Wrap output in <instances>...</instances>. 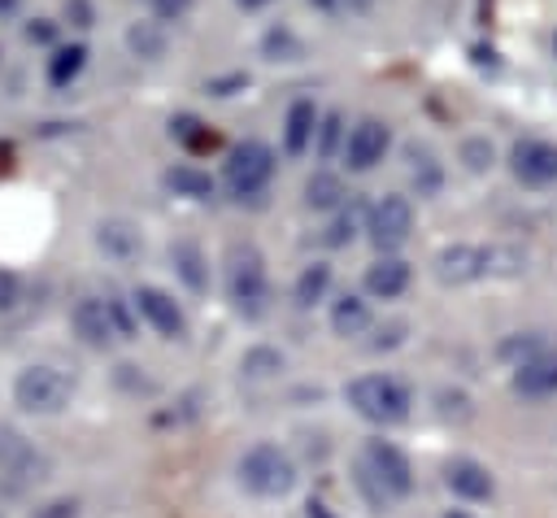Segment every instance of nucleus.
Returning <instances> with one entry per match:
<instances>
[{"mask_svg": "<svg viewBox=\"0 0 557 518\" xmlns=\"http://www.w3.org/2000/svg\"><path fill=\"white\" fill-rule=\"evenodd\" d=\"M318 104L313 100H292V109H287V122H283V148H287V157H300L309 144H313V131H318Z\"/></svg>", "mask_w": 557, "mask_h": 518, "instance_id": "dca6fc26", "label": "nucleus"}, {"mask_svg": "<svg viewBox=\"0 0 557 518\" xmlns=\"http://www.w3.org/2000/svg\"><path fill=\"white\" fill-rule=\"evenodd\" d=\"M131 300H135V313L157 331V335H165V340H178V335H187V318H183V309H178V300L165 292V287H152V283H144V287H135L131 292Z\"/></svg>", "mask_w": 557, "mask_h": 518, "instance_id": "1a4fd4ad", "label": "nucleus"}, {"mask_svg": "<svg viewBox=\"0 0 557 518\" xmlns=\"http://www.w3.org/2000/svg\"><path fill=\"white\" fill-rule=\"evenodd\" d=\"M366 326H370V305H366L361 296L344 292V296L331 305V331L344 335V340H352V335H361Z\"/></svg>", "mask_w": 557, "mask_h": 518, "instance_id": "412c9836", "label": "nucleus"}, {"mask_svg": "<svg viewBox=\"0 0 557 518\" xmlns=\"http://www.w3.org/2000/svg\"><path fill=\"white\" fill-rule=\"evenodd\" d=\"M361 466L370 470V479H379V488L387 496H409L413 492V466L392 440H366Z\"/></svg>", "mask_w": 557, "mask_h": 518, "instance_id": "6e6552de", "label": "nucleus"}, {"mask_svg": "<svg viewBox=\"0 0 557 518\" xmlns=\"http://www.w3.org/2000/svg\"><path fill=\"white\" fill-rule=\"evenodd\" d=\"M326 287H331V266H322V261L305 266L296 279V305H318L326 296Z\"/></svg>", "mask_w": 557, "mask_h": 518, "instance_id": "a878e982", "label": "nucleus"}, {"mask_svg": "<svg viewBox=\"0 0 557 518\" xmlns=\"http://www.w3.org/2000/svg\"><path fill=\"white\" fill-rule=\"evenodd\" d=\"M405 287H409V261L383 252L374 266H366V292H370L374 300H392V296H400Z\"/></svg>", "mask_w": 557, "mask_h": 518, "instance_id": "f3484780", "label": "nucleus"}, {"mask_svg": "<svg viewBox=\"0 0 557 518\" xmlns=\"http://www.w3.org/2000/svg\"><path fill=\"white\" fill-rule=\"evenodd\" d=\"M148 4H152V0H148Z\"/></svg>", "mask_w": 557, "mask_h": 518, "instance_id": "c03bdc74", "label": "nucleus"}, {"mask_svg": "<svg viewBox=\"0 0 557 518\" xmlns=\"http://www.w3.org/2000/svg\"><path fill=\"white\" fill-rule=\"evenodd\" d=\"M52 35H57V26H52L48 17H39V22L26 26V39H30V44H52Z\"/></svg>", "mask_w": 557, "mask_h": 518, "instance_id": "f704fd0d", "label": "nucleus"}, {"mask_svg": "<svg viewBox=\"0 0 557 518\" xmlns=\"http://www.w3.org/2000/svg\"><path fill=\"white\" fill-rule=\"evenodd\" d=\"M70 322H74V331H78V340H83L87 348H104L109 340H117V335H113V322H109V309H104L100 296H83V300L74 305Z\"/></svg>", "mask_w": 557, "mask_h": 518, "instance_id": "2eb2a0df", "label": "nucleus"}, {"mask_svg": "<svg viewBox=\"0 0 557 518\" xmlns=\"http://www.w3.org/2000/svg\"><path fill=\"white\" fill-rule=\"evenodd\" d=\"M274 370H283V353H274V348H252V353H244V374L265 379V374H274Z\"/></svg>", "mask_w": 557, "mask_h": 518, "instance_id": "7c9ffc66", "label": "nucleus"}, {"mask_svg": "<svg viewBox=\"0 0 557 518\" xmlns=\"http://www.w3.org/2000/svg\"><path fill=\"white\" fill-rule=\"evenodd\" d=\"M509 170L527 187L557 183V144H548V139H518L513 152H509Z\"/></svg>", "mask_w": 557, "mask_h": 518, "instance_id": "9d476101", "label": "nucleus"}, {"mask_svg": "<svg viewBox=\"0 0 557 518\" xmlns=\"http://www.w3.org/2000/svg\"><path fill=\"white\" fill-rule=\"evenodd\" d=\"M13 292H17L13 274H0V309H9V305H13Z\"/></svg>", "mask_w": 557, "mask_h": 518, "instance_id": "e433bc0d", "label": "nucleus"}, {"mask_svg": "<svg viewBox=\"0 0 557 518\" xmlns=\"http://www.w3.org/2000/svg\"><path fill=\"white\" fill-rule=\"evenodd\" d=\"M13 400L26 414H61L74 400V379L57 366H26L13 379Z\"/></svg>", "mask_w": 557, "mask_h": 518, "instance_id": "20e7f679", "label": "nucleus"}, {"mask_svg": "<svg viewBox=\"0 0 557 518\" xmlns=\"http://www.w3.org/2000/svg\"><path fill=\"white\" fill-rule=\"evenodd\" d=\"M387 148H392V131L379 118H361L344 139V161H348V170L361 174V170H374Z\"/></svg>", "mask_w": 557, "mask_h": 518, "instance_id": "9b49d317", "label": "nucleus"}, {"mask_svg": "<svg viewBox=\"0 0 557 518\" xmlns=\"http://www.w3.org/2000/svg\"><path fill=\"white\" fill-rule=\"evenodd\" d=\"M126 44H131V52L144 57V61H157V57L165 52V35H161L157 22H135V26L126 30Z\"/></svg>", "mask_w": 557, "mask_h": 518, "instance_id": "393cba45", "label": "nucleus"}, {"mask_svg": "<svg viewBox=\"0 0 557 518\" xmlns=\"http://www.w3.org/2000/svg\"><path fill=\"white\" fill-rule=\"evenodd\" d=\"M104 309H109L113 335H117V340H131V335H135V318H131L135 300H122V296H104Z\"/></svg>", "mask_w": 557, "mask_h": 518, "instance_id": "c756f323", "label": "nucleus"}, {"mask_svg": "<svg viewBox=\"0 0 557 518\" xmlns=\"http://www.w3.org/2000/svg\"><path fill=\"white\" fill-rule=\"evenodd\" d=\"M309 4H313V9H322V13H326V9H335V4H339V0H309Z\"/></svg>", "mask_w": 557, "mask_h": 518, "instance_id": "a19ab883", "label": "nucleus"}, {"mask_svg": "<svg viewBox=\"0 0 557 518\" xmlns=\"http://www.w3.org/2000/svg\"><path fill=\"white\" fill-rule=\"evenodd\" d=\"M235 4H244V9H261V4H270V0H235Z\"/></svg>", "mask_w": 557, "mask_h": 518, "instance_id": "79ce46f5", "label": "nucleus"}, {"mask_svg": "<svg viewBox=\"0 0 557 518\" xmlns=\"http://www.w3.org/2000/svg\"><path fill=\"white\" fill-rule=\"evenodd\" d=\"M344 200H348V192H344L339 174H331V170L309 174V183H305V205L309 209H339Z\"/></svg>", "mask_w": 557, "mask_h": 518, "instance_id": "4be33fe9", "label": "nucleus"}, {"mask_svg": "<svg viewBox=\"0 0 557 518\" xmlns=\"http://www.w3.org/2000/svg\"><path fill=\"white\" fill-rule=\"evenodd\" d=\"M87 65V48L83 44H70V48H57L52 57H48V83L52 87H65V83H74L78 78V70Z\"/></svg>", "mask_w": 557, "mask_h": 518, "instance_id": "b1692460", "label": "nucleus"}, {"mask_svg": "<svg viewBox=\"0 0 557 518\" xmlns=\"http://www.w3.org/2000/svg\"><path fill=\"white\" fill-rule=\"evenodd\" d=\"M170 261H174L178 279H183L191 292H205V287H209V266H205V252H200V244H191V239H178V244H170Z\"/></svg>", "mask_w": 557, "mask_h": 518, "instance_id": "aec40b11", "label": "nucleus"}, {"mask_svg": "<svg viewBox=\"0 0 557 518\" xmlns=\"http://www.w3.org/2000/svg\"><path fill=\"white\" fill-rule=\"evenodd\" d=\"M170 135L183 144V148H213V131L200 122V118H191V113H178L174 122H170Z\"/></svg>", "mask_w": 557, "mask_h": 518, "instance_id": "c85d7f7f", "label": "nucleus"}, {"mask_svg": "<svg viewBox=\"0 0 557 518\" xmlns=\"http://www.w3.org/2000/svg\"><path fill=\"white\" fill-rule=\"evenodd\" d=\"M165 187H170L174 196H187V200H209V196H213V178H209L205 170H196V165H174V170H165Z\"/></svg>", "mask_w": 557, "mask_h": 518, "instance_id": "5701e85b", "label": "nucleus"}, {"mask_svg": "<svg viewBox=\"0 0 557 518\" xmlns=\"http://www.w3.org/2000/svg\"><path fill=\"white\" fill-rule=\"evenodd\" d=\"M187 4H191V0H152V13H157L161 22H174V17L187 13Z\"/></svg>", "mask_w": 557, "mask_h": 518, "instance_id": "72a5a7b5", "label": "nucleus"}, {"mask_svg": "<svg viewBox=\"0 0 557 518\" xmlns=\"http://www.w3.org/2000/svg\"><path fill=\"white\" fill-rule=\"evenodd\" d=\"M344 4H348V9H352V13H366V9H370V4H374V0H344Z\"/></svg>", "mask_w": 557, "mask_h": 518, "instance_id": "ea45409f", "label": "nucleus"}, {"mask_svg": "<svg viewBox=\"0 0 557 518\" xmlns=\"http://www.w3.org/2000/svg\"><path fill=\"white\" fill-rule=\"evenodd\" d=\"M96 244H100L109 257H117V261H131V257L144 252L139 226H131V222H122V218H104V222L96 226Z\"/></svg>", "mask_w": 557, "mask_h": 518, "instance_id": "a211bd4d", "label": "nucleus"}, {"mask_svg": "<svg viewBox=\"0 0 557 518\" xmlns=\"http://www.w3.org/2000/svg\"><path fill=\"white\" fill-rule=\"evenodd\" d=\"M44 453H35L17 431H0V474H9L13 483H35L44 479Z\"/></svg>", "mask_w": 557, "mask_h": 518, "instance_id": "ddd939ff", "label": "nucleus"}, {"mask_svg": "<svg viewBox=\"0 0 557 518\" xmlns=\"http://www.w3.org/2000/svg\"><path fill=\"white\" fill-rule=\"evenodd\" d=\"M413 231V205L405 196H379L370 209H366V235L379 252H396Z\"/></svg>", "mask_w": 557, "mask_h": 518, "instance_id": "0eeeda50", "label": "nucleus"}, {"mask_svg": "<svg viewBox=\"0 0 557 518\" xmlns=\"http://www.w3.org/2000/svg\"><path fill=\"white\" fill-rule=\"evenodd\" d=\"M235 474H239V483H244L252 496H283V492H292V483H296V466H292V457H287L278 444H252V448L239 457Z\"/></svg>", "mask_w": 557, "mask_h": 518, "instance_id": "39448f33", "label": "nucleus"}, {"mask_svg": "<svg viewBox=\"0 0 557 518\" xmlns=\"http://www.w3.org/2000/svg\"><path fill=\"white\" fill-rule=\"evenodd\" d=\"M17 4H22V0H0V17H9V13H17Z\"/></svg>", "mask_w": 557, "mask_h": 518, "instance_id": "58836bf2", "label": "nucleus"}, {"mask_svg": "<svg viewBox=\"0 0 557 518\" xmlns=\"http://www.w3.org/2000/svg\"><path fill=\"white\" fill-rule=\"evenodd\" d=\"M513 392L527 396V400L557 396V353L553 348H535L531 357H522L513 366Z\"/></svg>", "mask_w": 557, "mask_h": 518, "instance_id": "f8f14e48", "label": "nucleus"}, {"mask_svg": "<svg viewBox=\"0 0 557 518\" xmlns=\"http://www.w3.org/2000/svg\"><path fill=\"white\" fill-rule=\"evenodd\" d=\"M309 518H331V509H326V505H318V501H309Z\"/></svg>", "mask_w": 557, "mask_h": 518, "instance_id": "4c0bfd02", "label": "nucleus"}, {"mask_svg": "<svg viewBox=\"0 0 557 518\" xmlns=\"http://www.w3.org/2000/svg\"><path fill=\"white\" fill-rule=\"evenodd\" d=\"M527 266V252L518 248H483V244H448L435 252L440 283H474L483 274H518Z\"/></svg>", "mask_w": 557, "mask_h": 518, "instance_id": "f257e3e1", "label": "nucleus"}, {"mask_svg": "<svg viewBox=\"0 0 557 518\" xmlns=\"http://www.w3.org/2000/svg\"><path fill=\"white\" fill-rule=\"evenodd\" d=\"M270 174H274V152H270L261 139H244V144H235L231 157H226V170H222L226 192H231L235 200L261 196L265 183H270Z\"/></svg>", "mask_w": 557, "mask_h": 518, "instance_id": "423d86ee", "label": "nucleus"}, {"mask_svg": "<svg viewBox=\"0 0 557 518\" xmlns=\"http://www.w3.org/2000/svg\"><path fill=\"white\" fill-rule=\"evenodd\" d=\"M261 52H265L270 61H300V57H305V44H300L287 26H274V30H265Z\"/></svg>", "mask_w": 557, "mask_h": 518, "instance_id": "cd10ccee", "label": "nucleus"}, {"mask_svg": "<svg viewBox=\"0 0 557 518\" xmlns=\"http://www.w3.org/2000/svg\"><path fill=\"white\" fill-rule=\"evenodd\" d=\"M226 296L235 305V313L244 318H261L265 313V300H270V279H265V261L257 248H231V261H226Z\"/></svg>", "mask_w": 557, "mask_h": 518, "instance_id": "7ed1b4c3", "label": "nucleus"}, {"mask_svg": "<svg viewBox=\"0 0 557 518\" xmlns=\"http://www.w3.org/2000/svg\"><path fill=\"white\" fill-rule=\"evenodd\" d=\"M405 161H409V178H413L418 196H435L440 183H444V170H440L435 152H431L426 144H409V148H405Z\"/></svg>", "mask_w": 557, "mask_h": 518, "instance_id": "6ab92c4d", "label": "nucleus"}, {"mask_svg": "<svg viewBox=\"0 0 557 518\" xmlns=\"http://www.w3.org/2000/svg\"><path fill=\"white\" fill-rule=\"evenodd\" d=\"M65 17L74 26H91V4L87 0H65Z\"/></svg>", "mask_w": 557, "mask_h": 518, "instance_id": "c9c22d12", "label": "nucleus"}, {"mask_svg": "<svg viewBox=\"0 0 557 518\" xmlns=\"http://www.w3.org/2000/svg\"><path fill=\"white\" fill-rule=\"evenodd\" d=\"M444 483H448V492L461 496V501H487V496L496 492L492 470L479 466L474 457H457V461H448V466H444Z\"/></svg>", "mask_w": 557, "mask_h": 518, "instance_id": "4468645a", "label": "nucleus"}, {"mask_svg": "<svg viewBox=\"0 0 557 518\" xmlns=\"http://www.w3.org/2000/svg\"><path fill=\"white\" fill-rule=\"evenodd\" d=\"M357 226H361V205L357 200H344L339 209H335V218H331V226H326V244L331 248H339V244H348L352 235H357Z\"/></svg>", "mask_w": 557, "mask_h": 518, "instance_id": "bb28decb", "label": "nucleus"}, {"mask_svg": "<svg viewBox=\"0 0 557 518\" xmlns=\"http://www.w3.org/2000/svg\"><path fill=\"white\" fill-rule=\"evenodd\" d=\"M344 396H348V405H352L366 422H374V427H396V422H405V418H409V405H413L409 387H405L400 379H392V374H361V379H352V383L344 387Z\"/></svg>", "mask_w": 557, "mask_h": 518, "instance_id": "f03ea898", "label": "nucleus"}, {"mask_svg": "<svg viewBox=\"0 0 557 518\" xmlns=\"http://www.w3.org/2000/svg\"><path fill=\"white\" fill-rule=\"evenodd\" d=\"M448 518H461V514H448Z\"/></svg>", "mask_w": 557, "mask_h": 518, "instance_id": "37998d69", "label": "nucleus"}, {"mask_svg": "<svg viewBox=\"0 0 557 518\" xmlns=\"http://www.w3.org/2000/svg\"><path fill=\"white\" fill-rule=\"evenodd\" d=\"M339 126H344L339 113L318 118V131H313V135H318V157H331V152H335V144H339Z\"/></svg>", "mask_w": 557, "mask_h": 518, "instance_id": "473e14b6", "label": "nucleus"}, {"mask_svg": "<svg viewBox=\"0 0 557 518\" xmlns=\"http://www.w3.org/2000/svg\"><path fill=\"white\" fill-rule=\"evenodd\" d=\"M461 161H466L470 174L492 170V144H487V139H466V144H461Z\"/></svg>", "mask_w": 557, "mask_h": 518, "instance_id": "2f4dec72", "label": "nucleus"}]
</instances>
